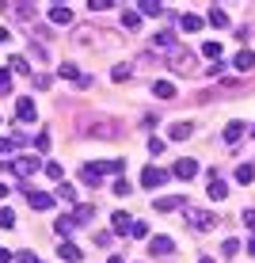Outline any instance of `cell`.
<instances>
[{
    "label": "cell",
    "instance_id": "obj_1",
    "mask_svg": "<svg viewBox=\"0 0 255 263\" xmlns=\"http://www.w3.org/2000/svg\"><path fill=\"white\" fill-rule=\"evenodd\" d=\"M107 172H126V160H99V164H84V168H80V179H84L88 187H99Z\"/></svg>",
    "mask_w": 255,
    "mask_h": 263
},
{
    "label": "cell",
    "instance_id": "obj_2",
    "mask_svg": "<svg viewBox=\"0 0 255 263\" xmlns=\"http://www.w3.org/2000/svg\"><path fill=\"white\" fill-rule=\"evenodd\" d=\"M38 172H46V164H42L38 157H15L8 160V164H0V176H38Z\"/></svg>",
    "mask_w": 255,
    "mask_h": 263
},
{
    "label": "cell",
    "instance_id": "obj_3",
    "mask_svg": "<svg viewBox=\"0 0 255 263\" xmlns=\"http://www.w3.org/2000/svg\"><path fill=\"white\" fill-rule=\"evenodd\" d=\"M168 179H171V172H164V168H156V164H149V168L141 172V187H149V191H152V187H164Z\"/></svg>",
    "mask_w": 255,
    "mask_h": 263
},
{
    "label": "cell",
    "instance_id": "obj_4",
    "mask_svg": "<svg viewBox=\"0 0 255 263\" xmlns=\"http://www.w3.org/2000/svg\"><path fill=\"white\" fill-rule=\"evenodd\" d=\"M34 115H38V107H34L31 96H19V99H15V119H19V122H34Z\"/></svg>",
    "mask_w": 255,
    "mask_h": 263
},
{
    "label": "cell",
    "instance_id": "obj_5",
    "mask_svg": "<svg viewBox=\"0 0 255 263\" xmlns=\"http://www.w3.org/2000/svg\"><path fill=\"white\" fill-rule=\"evenodd\" d=\"M194 172H198V160L183 157V160H175V168H171V176H175V179H183V183H190V179H194Z\"/></svg>",
    "mask_w": 255,
    "mask_h": 263
},
{
    "label": "cell",
    "instance_id": "obj_6",
    "mask_svg": "<svg viewBox=\"0 0 255 263\" xmlns=\"http://www.w3.org/2000/svg\"><path fill=\"white\" fill-rule=\"evenodd\" d=\"M209 176H213V179H209V187H206V195H209V198H213V202H225V198H229V183H225V179H221V176H217V172H209Z\"/></svg>",
    "mask_w": 255,
    "mask_h": 263
},
{
    "label": "cell",
    "instance_id": "obj_7",
    "mask_svg": "<svg viewBox=\"0 0 255 263\" xmlns=\"http://www.w3.org/2000/svg\"><path fill=\"white\" fill-rule=\"evenodd\" d=\"M27 202H31V210H38V214L53 210V195H46V191H27Z\"/></svg>",
    "mask_w": 255,
    "mask_h": 263
},
{
    "label": "cell",
    "instance_id": "obj_8",
    "mask_svg": "<svg viewBox=\"0 0 255 263\" xmlns=\"http://www.w3.org/2000/svg\"><path fill=\"white\" fill-rule=\"evenodd\" d=\"M111 229H114V237H126V233H133V217L126 214V210H118L111 217Z\"/></svg>",
    "mask_w": 255,
    "mask_h": 263
},
{
    "label": "cell",
    "instance_id": "obj_9",
    "mask_svg": "<svg viewBox=\"0 0 255 263\" xmlns=\"http://www.w3.org/2000/svg\"><path fill=\"white\" fill-rule=\"evenodd\" d=\"M149 252H152V256H171V252H175V244H171V237L156 233V237L149 240Z\"/></svg>",
    "mask_w": 255,
    "mask_h": 263
},
{
    "label": "cell",
    "instance_id": "obj_10",
    "mask_svg": "<svg viewBox=\"0 0 255 263\" xmlns=\"http://www.w3.org/2000/svg\"><path fill=\"white\" fill-rule=\"evenodd\" d=\"M183 217L194 225V229H209V225H213V214H209V210H190V206H187Z\"/></svg>",
    "mask_w": 255,
    "mask_h": 263
},
{
    "label": "cell",
    "instance_id": "obj_11",
    "mask_svg": "<svg viewBox=\"0 0 255 263\" xmlns=\"http://www.w3.org/2000/svg\"><path fill=\"white\" fill-rule=\"evenodd\" d=\"M57 259H61V263H80V248H76L72 240H61V244H57Z\"/></svg>",
    "mask_w": 255,
    "mask_h": 263
},
{
    "label": "cell",
    "instance_id": "obj_12",
    "mask_svg": "<svg viewBox=\"0 0 255 263\" xmlns=\"http://www.w3.org/2000/svg\"><path fill=\"white\" fill-rule=\"evenodd\" d=\"M175 27H179L183 34H194V31H202V27H206V20H198V15H190V12H187V15H179V23H175Z\"/></svg>",
    "mask_w": 255,
    "mask_h": 263
},
{
    "label": "cell",
    "instance_id": "obj_13",
    "mask_svg": "<svg viewBox=\"0 0 255 263\" xmlns=\"http://www.w3.org/2000/svg\"><path fill=\"white\" fill-rule=\"evenodd\" d=\"M244 130H248V126H244L240 119H236V122H229V126H225V134H221V138H225V145H236V141L244 138Z\"/></svg>",
    "mask_w": 255,
    "mask_h": 263
},
{
    "label": "cell",
    "instance_id": "obj_14",
    "mask_svg": "<svg viewBox=\"0 0 255 263\" xmlns=\"http://www.w3.org/2000/svg\"><path fill=\"white\" fill-rule=\"evenodd\" d=\"M190 134H194V126H190V122H171V130H168V138H171V141H187V138H190Z\"/></svg>",
    "mask_w": 255,
    "mask_h": 263
},
{
    "label": "cell",
    "instance_id": "obj_15",
    "mask_svg": "<svg viewBox=\"0 0 255 263\" xmlns=\"http://www.w3.org/2000/svg\"><path fill=\"white\" fill-rule=\"evenodd\" d=\"M179 50L175 46V34H171V31H160V34H152V50Z\"/></svg>",
    "mask_w": 255,
    "mask_h": 263
},
{
    "label": "cell",
    "instance_id": "obj_16",
    "mask_svg": "<svg viewBox=\"0 0 255 263\" xmlns=\"http://www.w3.org/2000/svg\"><path fill=\"white\" fill-rule=\"evenodd\" d=\"M72 229H76V217H72V214H61L57 221H53V233H61V237H69Z\"/></svg>",
    "mask_w": 255,
    "mask_h": 263
},
{
    "label": "cell",
    "instance_id": "obj_17",
    "mask_svg": "<svg viewBox=\"0 0 255 263\" xmlns=\"http://www.w3.org/2000/svg\"><path fill=\"white\" fill-rule=\"evenodd\" d=\"M50 20L57 23V27H69L72 23V12H69V8H61V4H53L50 8Z\"/></svg>",
    "mask_w": 255,
    "mask_h": 263
},
{
    "label": "cell",
    "instance_id": "obj_18",
    "mask_svg": "<svg viewBox=\"0 0 255 263\" xmlns=\"http://www.w3.org/2000/svg\"><path fill=\"white\" fill-rule=\"evenodd\" d=\"M209 27H217V31H221V27H229V15H225V8H209V20H206Z\"/></svg>",
    "mask_w": 255,
    "mask_h": 263
},
{
    "label": "cell",
    "instance_id": "obj_19",
    "mask_svg": "<svg viewBox=\"0 0 255 263\" xmlns=\"http://www.w3.org/2000/svg\"><path fill=\"white\" fill-rule=\"evenodd\" d=\"M152 96H160V99H175V84H171V80H156V84H152Z\"/></svg>",
    "mask_w": 255,
    "mask_h": 263
},
{
    "label": "cell",
    "instance_id": "obj_20",
    "mask_svg": "<svg viewBox=\"0 0 255 263\" xmlns=\"http://www.w3.org/2000/svg\"><path fill=\"white\" fill-rule=\"evenodd\" d=\"M232 65L240 69V72H248V69H255V53H251V50H240V53H236V61H232Z\"/></svg>",
    "mask_w": 255,
    "mask_h": 263
},
{
    "label": "cell",
    "instance_id": "obj_21",
    "mask_svg": "<svg viewBox=\"0 0 255 263\" xmlns=\"http://www.w3.org/2000/svg\"><path fill=\"white\" fill-rule=\"evenodd\" d=\"M57 72H61V80H76V84L84 80V72H80L76 65H72V61H61V69H57Z\"/></svg>",
    "mask_w": 255,
    "mask_h": 263
},
{
    "label": "cell",
    "instance_id": "obj_22",
    "mask_svg": "<svg viewBox=\"0 0 255 263\" xmlns=\"http://www.w3.org/2000/svg\"><path fill=\"white\" fill-rule=\"evenodd\" d=\"M72 217H76V225H88L95 217V206H88V202H80L76 210H72Z\"/></svg>",
    "mask_w": 255,
    "mask_h": 263
},
{
    "label": "cell",
    "instance_id": "obj_23",
    "mask_svg": "<svg viewBox=\"0 0 255 263\" xmlns=\"http://www.w3.org/2000/svg\"><path fill=\"white\" fill-rule=\"evenodd\" d=\"M179 206H187V198H156L160 214H171V210H179Z\"/></svg>",
    "mask_w": 255,
    "mask_h": 263
},
{
    "label": "cell",
    "instance_id": "obj_24",
    "mask_svg": "<svg viewBox=\"0 0 255 263\" xmlns=\"http://www.w3.org/2000/svg\"><path fill=\"white\" fill-rule=\"evenodd\" d=\"M122 27H126V31H138V27H141V15L133 12V8H122Z\"/></svg>",
    "mask_w": 255,
    "mask_h": 263
},
{
    "label": "cell",
    "instance_id": "obj_25",
    "mask_svg": "<svg viewBox=\"0 0 255 263\" xmlns=\"http://www.w3.org/2000/svg\"><path fill=\"white\" fill-rule=\"evenodd\" d=\"M251 179H255V164L248 160V164H240V168H236V183H244V187H248Z\"/></svg>",
    "mask_w": 255,
    "mask_h": 263
},
{
    "label": "cell",
    "instance_id": "obj_26",
    "mask_svg": "<svg viewBox=\"0 0 255 263\" xmlns=\"http://www.w3.org/2000/svg\"><path fill=\"white\" fill-rule=\"evenodd\" d=\"M202 53H206V58H209V61H213V65H217L225 50H221V42H206V46H202Z\"/></svg>",
    "mask_w": 255,
    "mask_h": 263
},
{
    "label": "cell",
    "instance_id": "obj_27",
    "mask_svg": "<svg viewBox=\"0 0 255 263\" xmlns=\"http://www.w3.org/2000/svg\"><path fill=\"white\" fill-rule=\"evenodd\" d=\"M15 145H27V141L19 138V134H15V138H0V157H4V153H12Z\"/></svg>",
    "mask_w": 255,
    "mask_h": 263
},
{
    "label": "cell",
    "instance_id": "obj_28",
    "mask_svg": "<svg viewBox=\"0 0 255 263\" xmlns=\"http://www.w3.org/2000/svg\"><path fill=\"white\" fill-rule=\"evenodd\" d=\"M236 252H240V240H236V237H229V240L221 244V256H225V259H232Z\"/></svg>",
    "mask_w": 255,
    "mask_h": 263
},
{
    "label": "cell",
    "instance_id": "obj_29",
    "mask_svg": "<svg viewBox=\"0 0 255 263\" xmlns=\"http://www.w3.org/2000/svg\"><path fill=\"white\" fill-rule=\"evenodd\" d=\"M141 12H145V15H160L164 4H160V0H141Z\"/></svg>",
    "mask_w": 255,
    "mask_h": 263
},
{
    "label": "cell",
    "instance_id": "obj_30",
    "mask_svg": "<svg viewBox=\"0 0 255 263\" xmlns=\"http://www.w3.org/2000/svg\"><path fill=\"white\" fill-rule=\"evenodd\" d=\"M130 191H133L130 179H114V195H118V198H130Z\"/></svg>",
    "mask_w": 255,
    "mask_h": 263
},
{
    "label": "cell",
    "instance_id": "obj_31",
    "mask_svg": "<svg viewBox=\"0 0 255 263\" xmlns=\"http://www.w3.org/2000/svg\"><path fill=\"white\" fill-rule=\"evenodd\" d=\"M57 198H65V202H76V187H72V183H61V187H57Z\"/></svg>",
    "mask_w": 255,
    "mask_h": 263
},
{
    "label": "cell",
    "instance_id": "obj_32",
    "mask_svg": "<svg viewBox=\"0 0 255 263\" xmlns=\"http://www.w3.org/2000/svg\"><path fill=\"white\" fill-rule=\"evenodd\" d=\"M12 92V69H0V96Z\"/></svg>",
    "mask_w": 255,
    "mask_h": 263
},
{
    "label": "cell",
    "instance_id": "obj_33",
    "mask_svg": "<svg viewBox=\"0 0 255 263\" xmlns=\"http://www.w3.org/2000/svg\"><path fill=\"white\" fill-rule=\"evenodd\" d=\"M12 225H15V214L8 206H0V229H12Z\"/></svg>",
    "mask_w": 255,
    "mask_h": 263
},
{
    "label": "cell",
    "instance_id": "obj_34",
    "mask_svg": "<svg viewBox=\"0 0 255 263\" xmlns=\"http://www.w3.org/2000/svg\"><path fill=\"white\" fill-rule=\"evenodd\" d=\"M46 176H50V179H61V183H65V172H61L57 160H50V164H46Z\"/></svg>",
    "mask_w": 255,
    "mask_h": 263
},
{
    "label": "cell",
    "instance_id": "obj_35",
    "mask_svg": "<svg viewBox=\"0 0 255 263\" xmlns=\"http://www.w3.org/2000/svg\"><path fill=\"white\" fill-rule=\"evenodd\" d=\"M34 149H38V153L50 149V130H38V138H34Z\"/></svg>",
    "mask_w": 255,
    "mask_h": 263
},
{
    "label": "cell",
    "instance_id": "obj_36",
    "mask_svg": "<svg viewBox=\"0 0 255 263\" xmlns=\"http://www.w3.org/2000/svg\"><path fill=\"white\" fill-rule=\"evenodd\" d=\"M164 149H168V141H164V138H149V153H152V157H160Z\"/></svg>",
    "mask_w": 255,
    "mask_h": 263
},
{
    "label": "cell",
    "instance_id": "obj_37",
    "mask_svg": "<svg viewBox=\"0 0 255 263\" xmlns=\"http://www.w3.org/2000/svg\"><path fill=\"white\" fill-rule=\"evenodd\" d=\"M111 77H114V80H130V65H114Z\"/></svg>",
    "mask_w": 255,
    "mask_h": 263
},
{
    "label": "cell",
    "instance_id": "obj_38",
    "mask_svg": "<svg viewBox=\"0 0 255 263\" xmlns=\"http://www.w3.org/2000/svg\"><path fill=\"white\" fill-rule=\"evenodd\" d=\"M15 259H19V263H42L34 252H15Z\"/></svg>",
    "mask_w": 255,
    "mask_h": 263
},
{
    "label": "cell",
    "instance_id": "obj_39",
    "mask_svg": "<svg viewBox=\"0 0 255 263\" xmlns=\"http://www.w3.org/2000/svg\"><path fill=\"white\" fill-rule=\"evenodd\" d=\"M27 69H31V65H27V61L19 58V53H15V58H12V72H27Z\"/></svg>",
    "mask_w": 255,
    "mask_h": 263
},
{
    "label": "cell",
    "instance_id": "obj_40",
    "mask_svg": "<svg viewBox=\"0 0 255 263\" xmlns=\"http://www.w3.org/2000/svg\"><path fill=\"white\" fill-rule=\"evenodd\" d=\"M88 8H92V12H107V8H111V0H88Z\"/></svg>",
    "mask_w": 255,
    "mask_h": 263
},
{
    "label": "cell",
    "instance_id": "obj_41",
    "mask_svg": "<svg viewBox=\"0 0 255 263\" xmlns=\"http://www.w3.org/2000/svg\"><path fill=\"white\" fill-rule=\"evenodd\" d=\"M111 237H114V233H95V244H99V248H111Z\"/></svg>",
    "mask_w": 255,
    "mask_h": 263
},
{
    "label": "cell",
    "instance_id": "obj_42",
    "mask_svg": "<svg viewBox=\"0 0 255 263\" xmlns=\"http://www.w3.org/2000/svg\"><path fill=\"white\" fill-rule=\"evenodd\" d=\"M133 237H149V225H145V221H133Z\"/></svg>",
    "mask_w": 255,
    "mask_h": 263
},
{
    "label": "cell",
    "instance_id": "obj_43",
    "mask_svg": "<svg viewBox=\"0 0 255 263\" xmlns=\"http://www.w3.org/2000/svg\"><path fill=\"white\" fill-rule=\"evenodd\" d=\"M244 225H248V229L255 233V210H244Z\"/></svg>",
    "mask_w": 255,
    "mask_h": 263
},
{
    "label": "cell",
    "instance_id": "obj_44",
    "mask_svg": "<svg viewBox=\"0 0 255 263\" xmlns=\"http://www.w3.org/2000/svg\"><path fill=\"white\" fill-rule=\"evenodd\" d=\"M15 256H12V252H8V248H0V263H12Z\"/></svg>",
    "mask_w": 255,
    "mask_h": 263
},
{
    "label": "cell",
    "instance_id": "obj_45",
    "mask_svg": "<svg viewBox=\"0 0 255 263\" xmlns=\"http://www.w3.org/2000/svg\"><path fill=\"white\" fill-rule=\"evenodd\" d=\"M8 39H12V34H8V31H4V27H0V46H4V42H8Z\"/></svg>",
    "mask_w": 255,
    "mask_h": 263
},
{
    "label": "cell",
    "instance_id": "obj_46",
    "mask_svg": "<svg viewBox=\"0 0 255 263\" xmlns=\"http://www.w3.org/2000/svg\"><path fill=\"white\" fill-rule=\"evenodd\" d=\"M0 198H8V183H4V179H0Z\"/></svg>",
    "mask_w": 255,
    "mask_h": 263
},
{
    "label": "cell",
    "instance_id": "obj_47",
    "mask_svg": "<svg viewBox=\"0 0 255 263\" xmlns=\"http://www.w3.org/2000/svg\"><path fill=\"white\" fill-rule=\"evenodd\" d=\"M248 252H251V256H255V237H248Z\"/></svg>",
    "mask_w": 255,
    "mask_h": 263
},
{
    "label": "cell",
    "instance_id": "obj_48",
    "mask_svg": "<svg viewBox=\"0 0 255 263\" xmlns=\"http://www.w3.org/2000/svg\"><path fill=\"white\" fill-rule=\"evenodd\" d=\"M107 263H126V259H118V256H111V259H107Z\"/></svg>",
    "mask_w": 255,
    "mask_h": 263
},
{
    "label": "cell",
    "instance_id": "obj_49",
    "mask_svg": "<svg viewBox=\"0 0 255 263\" xmlns=\"http://www.w3.org/2000/svg\"><path fill=\"white\" fill-rule=\"evenodd\" d=\"M198 263H213V259H209V256H202V259H198Z\"/></svg>",
    "mask_w": 255,
    "mask_h": 263
},
{
    "label": "cell",
    "instance_id": "obj_50",
    "mask_svg": "<svg viewBox=\"0 0 255 263\" xmlns=\"http://www.w3.org/2000/svg\"><path fill=\"white\" fill-rule=\"evenodd\" d=\"M251 134H255V130H251Z\"/></svg>",
    "mask_w": 255,
    "mask_h": 263
}]
</instances>
